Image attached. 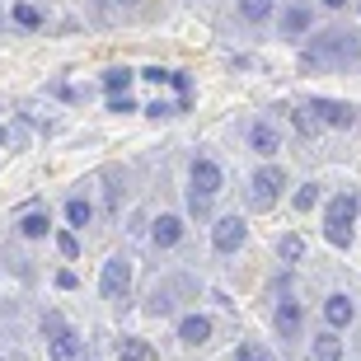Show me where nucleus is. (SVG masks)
<instances>
[{
    "label": "nucleus",
    "instance_id": "obj_14",
    "mask_svg": "<svg viewBox=\"0 0 361 361\" xmlns=\"http://www.w3.org/2000/svg\"><path fill=\"white\" fill-rule=\"evenodd\" d=\"M122 357L127 361H155V348L141 343V338H122Z\"/></svg>",
    "mask_w": 361,
    "mask_h": 361
},
{
    "label": "nucleus",
    "instance_id": "obj_2",
    "mask_svg": "<svg viewBox=\"0 0 361 361\" xmlns=\"http://www.w3.org/2000/svg\"><path fill=\"white\" fill-rule=\"evenodd\" d=\"M281 188H286V174H281L277 164L258 169V174H254V183H249V207H254V212H268V207H277Z\"/></svg>",
    "mask_w": 361,
    "mask_h": 361
},
{
    "label": "nucleus",
    "instance_id": "obj_23",
    "mask_svg": "<svg viewBox=\"0 0 361 361\" xmlns=\"http://www.w3.org/2000/svg\"><path fill=\"white\" fill-rule=\"evenodd\" d=\"M56 249H61L66 258H80V240H75L71 230H61V235H56Z\"/></svg>",
    "mask_w": 361,
    "mask_h": 361
},
{
    "label": "nucleus",
    "instance_id": "obj_8",
    "mask_svg": "<svg viewBox=\"0 0 361 361\" xmlns=\"http://www.w3.org/2000/svg\"><path fill=\"white\" fill-rule=\"evenodd\" d=\"M150 240L160 244V249H174V244L183 240V221H178V216H160L155 230H150Z\"/></svg>",
    "mask_w": 361,
    "mask_h": 361
},
{
    "label": "nucleus",
    "instance_id": "obj_33",
    "mask_svg": "<svg viewBox=\"0 0 361 361\" xmlns=\"http://www.w3.org/2000/svg\"><path fill=\"white\" fill-rule=\"evenodd\" d=\"M324 5H329V10H343V5H348V0H324Z\"/></svg>",
    "mask_w": 361,
    "mask_h": 361
},
{
    "label": "nucleus",
    "instance_id": "obj_3",
    "mask_svg": "<svg viewBox=\"0 0 361 361\" xmlns=\"http://www.w3.org/2000/svg\"><path fill=\"white\" fill-rule=\"evenodd\" d=\"M99 291H104V300H127V291H132V258H122V254L108 258Z\"/></svg>",
    "mask_w": 361,
    "mask_h": 361
},
{
    "label": "nucleus",
    "instance_id": "obj_13",
    "mask_svg": "<svg viewBox=\"0 0 361 361\" xmlns=\"http://www.w3.org/2000/svg\"><path fill=\"white\" fill-rule=\"evenodd\" d=\"M80 357V343H75V334H52V361H75Z\"/></svg>",
    "mask_w": 361,
    "mask_h": 361
},
{
    "label": "nucleus",
    "instance_id": "obj_10",
    "mask_svg": "<svg viewBox=\"0 0 361 361\" xmlns=\"http://www.w3.org/2000/svg\"><path fill=\"white\" fill-rule=\"evenodd\" d=\"M178 338H183V343H192V348H197V343H207V338H212V319H202V314H188V319L178 324Z\"/></svg>",
    "mask_w": 361,
    "mask_h": 361
},
{
    "label": "nucleus",
    "instance_id": "obj_27",
    "mask_svg": "<svg viewBox=\"0 0 361 361\" xmlns=\"http://www.w3.org/2000/svg\"><path fill=\"white\" fill-rule=\"evenodd\" d=\"M169 305H174V300H169V291H160V286H155V295H150V314H169Z\"/></svg>",
    "mask_w": 361,
    "mask_h": 361
},
{
    "label": "nucleus",
    "instance_id": "obj_35",
    "mask_svg": "<svg viewBox=\"0 0 361 361\" xmlns=\"http://www.w3.org/2000/svg\"><path fill=\"white\" fill-rule=\"evenodd\" d=\"M122 5H132V0H122Z\"/></svg>",
    "mask_w": 361,
    "mask_h": 361
},
{
    "label": "nucleus",
    "instance_id": "obj_31",
    "mask_svg": "<svg viewBox=\"0 0 361 361\" xmlns=\"http://www.w3.org/2000/svg\"><path fill=\"white\" fill-rule=\"evenodd\" d=\"M141 75H146V80H155V85H169V71H160V66H146Z\"/></svg>",
    "mask_w": 361,
    "mask_h": 361
},
{
    "label": "nucleus",
    "instance_id": "obj_26",
    "mask_svg": "<svg viewBox=\"0 0 361 361\" xmlns=\"http://www.w3.org/2000/svg\"><path fill=\"white\" fill-rule=\"evenodd\" d=\"M314 202H319V188H314V183H305L300 192H295V207H300V212H310Z\"/></svg>",
    "mask_w": 361,
    "mask_h": 361
},
{
    "label": "nucleus",
    "instance_id": "obj_16",
    "mask_svg": "<svg viewBox=\"0 0 361 361\" xmlns=\"http://www.w3.org/2000/svg\"><path fill=\"white\" fill-rule=\"evenodd\" d=\"M338 357H343V343H338L334 334L314 338V361H338Z\"/></svg>",
    "mask_w": 361,
    "mask_h": 361
},
{
    "label": "nucleus",
    "instance_id": "obj_29",
    "mask_svg": "<svg viewBox=\"0 0 361 361\" xmlns=\"http://www.w3.org/2000/svg\"><path fill=\"white\" fill-rule=\"evenodd\" d=\"M146 113H150V118H174V104H164V99H155V104H150Z\"/></svg>",
    "mask_w": 361,
    "mask_h": 361
},
{
    "label": "nucleus",
    "instance_id": "obj_17",
    "mask_svg": "<svg viewBox=\"0 0 361 361\" xmlns=\"http://www.w3.org/2000/svg\"><path fill=\"white\" fill-rule=\"evenodd\" d=\"M47 226H52V221H47L42 212H33V216H24V221H19V230H24L28 240H42V235H47Z\"/></svg>",
    "mask_w": 361,
    "mask_h": 361
},
{
    "label": "nucleus",
    "instance_id": "obj_6",
    "mask_svg": "<svg viewBox=\"0 0 361 361\" xmlns=\"http://www.w3.org/2000/svg\"><path fill=\"white\" fill-rule=\"evenodd\" d=\"M310 113L319 122H329V127H352L357 122V113L348 104H334V99H310Z\"/></svg>",
    "mask_w": 361,
    "mask_h": 361
},
{
    "label": "nucleus",
    "instance_id": "obj_28",
    "mask_svg": "<svg viewBox=\"0 0 361 361\" xmlns=\"http://www.w3.org/2000/svg\"><path fill=\"white\" fill-rule=\"evenodd\" d=\"M108 113H136V104L127 94H113V99H108Z\"/></svg>",
    "mask_w": 361,
    "mask_h": 361
},
{
    "label": "nucleus",
    "instance_id": "obj_18",
    "mask_svg": "<svg viewBox=\"0 0 361 361\" xmlns=\"http://www.w3.org/2000/svg\"><path fill=\"white\" fill-rule=\"evenodd\" d=\"M281 28H286L291 38H295V33H305V28H310V10H286V14H281Z\"/></svg>",
    "mask_w": 361,
    "mask_h": 361
},
{
    "label": "nucleus",
    "instance_id": "obj_5",
    "mask_svg": "<svg viewBox=\"0 0 361 361\" xmlns=\"http://www.w3.org/2000/svg\"><path fill=\"white\" fill-rule=\"evenodd\" d=\"M192 192L207 197V202L221 192V164H216V160H197V164H192Z\"/></svg>",
    "mask_w": 361,
    "mask_h": 361
},
{
    "label": "nucleus",
    "instance_id": "obj_25",
    "mask_svg": "<svg viewBox=\"0 0 361 361\" xmlns=\"http://www.w3.org/2000/svg\"><path fill=\"white\" fill-rule=\"evenodd\" d=\"M295 127H300L305 136H314V132H319V118H314L310 108H300V113H295Z\"/></svg>",
    "mask_w": 361,
    "mask_h": 361
},
{
    "label": "nucleus",
    "instance_id": "obj_22",
    "mask_svg": "<svg viewBox=\"0 0 361 361\" xmlns=\"http://www.w3.org/2000/svg\"><path fill=\"white\" fill-rule=\"evenodd\" d=\"M277 254H281V258H286V263H295V258L305 254V244L295 240V235H286V240H281V244H277Z\"/></svg>",
    "mask_w": 361,
    "mask_h": 361
},
{
    "label": "nucleus",
    "instance_id": "obj_15",
    "mask_svg": "<svg viewBox=\"0 0 361 361\" xmlns=\"http://www.w3.org/2000/svg\"><path fill=\"white\" fill-rule=\"evenodd\" d=\"M132 80H136V75H132L127 66H113V71L104 75V90H108V94H127V85H132Z\"/></svg>",
    "mask_w": 361,
    "mask_h": 361
},
{
    "label": "nucleus",
    "instance_id": "obj_11",
    "mask_svg": "<svg viewBox=\"0 0 361 361\" xmlns=\"http://www.w3.org/2000/svg\"><path fill=\"white\" fill-rule=\"evenodd\" d=\"M352 216H357V197H334L329 202V226H343V230H352Z\"/></svg>",
    "mask_w": 361,
    "mask_h": 361
},
{
    "label": "nucleus",
    "instance_id": "obj_20",
    "mask_svg": "<svg viewBox=\"0 0 361 361\" xmlns=\"http://www.w3.org/2000/svg\"><path fill=\"white\" fill-rule=\"evenodd\" d=\"M90 202H80V197H75V202H66V221H71V226H90Z\"/></svg>",
    "mask_w": 361,
    "mask_h": 361
},
{
    "label": "nucleus",
    "instance_id": "obj_19",
    "mask_svg": "<svg viewBox=\"0 0 361 361\" xmlns=\"http://www.w3.org/2000/svg\"><path fill=\"white\" fill-rule=\"evenodd\" d=\"M240 14L258 24V19H268V14H272V0H240Z\"/></svg>",
    "mask_w": 361,
    "mask_h": 361
},
{
    "label": "nucleus",
    "instance_id": "obj_1",
    "mask_svg": "<svg viewBox=\"0 0 361 361\" xmlns=\"http://www.w3.org/2000/svg\"><path fill=\"white\" fill-rule=\"evenodd\" d=\"M357 56H361V42L352 33H343V28H329V33H319L310 42L305 66H343V61H357Z\"/></svg>",
    "mask_w": 361,
    "mask_h": 361
},
{
    "label": "nucleus",
    "instance_id": "obj_32",
    "mask_svg": "<svg viewBox=\"0 0 361 361\" xmlns=\"http://www.w3.org/2000/svg\"><path fill=\"white\" fill-rule=\"evenodd\" d=\"M42 329H47V334H61L66 324H61V314H47V319H42Z\"/></svg>",
    "mask_w": 361,
    "mask_h": 361
},
{
    "label": "nucleus",
    "instance_id": "obj_21",
    "mask_svg": "<svg viewBox=\"0 0 361 361\" xmlns=\"http://www.w3.org/2000/svg\"><path fill=\"white\" fill-rule=\"evenodd\" d=\"M235 361H272V352L258 343H244V348H235Z\"/></svg>",
    "mask_w": 361,
    "mask_h": 361
},
{
    "label": "nucleus",
    "instance_id": "obj_7",
    "mask_svg": "<svg viewBox=\"0 0 361 361\" xmlns=\"http://www.w3.org/2000/svg\"><path fill=\"white\" fill-rule=\"evenodd\" d=\"M249 146H254L258 155H277V150H281L277 127H272V122H254V127H249Z\"/></svg>",
    "mask_w": 361,
    "mask_h": 361
},
{
    "label": "nucleus",
    "instance_id": "obj_24",
    "mask_svg": "<svg viewBox=\"0 0 361 361\" xmlns=\"http://www.w3.org/2000/svg\"><path fill=\"white\" fill-rule=\"evenodd\" d=\"M14 19H19L24 28H38V24H42V14L33 10V5H14Z\"/></svg>",
    "mask_w": 361,
    "mask_h": 361
},
{
    "label": "nucleus",
    "instance_id": "obj_34",
    "mask_svg": "<svg viewBox=\"0 0 361 361\" xmlns=\"http://www.w3.org/2000/svg\"><path fill=\"white\" fill-rule=\"evenodd\" d=\"M0 146H5V127H0Z\"/></svg>",
    "mask_w": 361,
    "mask_h": 361
},
{
    "label": "nucleus",
    "instance_id": "obj_36",
    "mask_svg": "<svg viewBox=\"0 0 361 361\" xmlns=\"http://www.w3.org/2000/svg\"><path fill=\"white\" fill-rule=\"evenodd\" d=\"M118 361H127V357H118Z\"/></svg>",
    "mask_w": 361,
    "mask_h": 361
},
{
    "label": "nucleus",
    "instance_id": "obj_12",
    "mask_svg": "<svg viewBox=\"0 0 361 361\" xmlns=\"http://www.w3.org/2000/svg\"><path fill=\"white\" fill-rule=\"evenodd\" d=\"M324 319L334 324V329L352 324V300H348V295H329V300H324Z\"/></svg>",
    "mask_w": 361,
    "mask_h": 361
},
{
    "label": "nucleus",
    "instance_id": "obj_30",
    "mask_svg": "<svg viewBox=\"0 0 361 361\" xmlns=\"http://www.w3.org/2000/svg\"><path fill=\"white\" fill-rule=\"evenodd\" d=\"M188 207H192V216H207V207H212V202L197 197V192H188Z\"/></svg>",
    "mask_w": 361,
    "mask_h": 361
},
{
    "label": "nucleus",
    "instance_id": "obj_9",
    "mask_svg": "<svg viewBox=\"0 0 361 361\" xmlns=\"http://www.w3.org/2000/svg\"><path fill=\"white\" fill-rule=\"evenodd\" d=\"M272 324H277L281 338H295V334H300V305H295V300H281L277 314H272Z\"/></svg>",
    "mask_w": 361,
    "mask_h": 361
},
{
    "label": "nucleus",
    "instance_id": "obj_4",
    "mask_svg": "<svg viewBox=\"0 0 361 361\" xmlns=\"http://www.w3.org/2000/svg\"><path fill=\"white\" fill-rule=\"evenodd\" d=\"M244 235H249V230H244V221H240V216H226V221H216L212 244L221 249V254H235V249L244 244Z\"/></svg>",
    "mask_w": 361,
    "mask_h": 361
}]
</instances>
